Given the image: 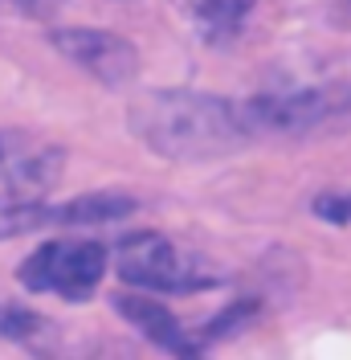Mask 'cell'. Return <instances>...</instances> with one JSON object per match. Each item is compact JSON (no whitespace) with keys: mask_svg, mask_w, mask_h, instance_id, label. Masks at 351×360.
<instances>
[{"mask_svg":"<svg viewBox=\"0 0 351 360\" xmlns=\"http://www.w3.org/2000/svg\"><path fill=\"white\" fill-rule=\"evenodd\" d=\"M135 131L164 156H217L241 139V115L204 94H147L135 107Z\"/></svg>","mask_w":351,"mask_h":360,"instance_id":"obj_1","label":"cell"},{"mask_svg":"<svg viewBox=\"0 0 351 360\" xmlns=\"http://www.w3.org/2000/svg\"><path fill=\"white\" fill-rule=\"evenodd\" d=\"M114 270L143 291H200L213 287L204 270L159 233H135L114 250Z\"/></svg>","mask_w":351,"mask_h":360,"instance_id":"obj_2","label":"cell"},{"mask_svg":"<svg viewBox=\"0 0 351 360\" xmlns=\"http://www.w3.org/2000/svg\"><path fill=\"white\" fill-rule=\"evenodd\" d=\"M107 270V250L94 242H49L29 254L21 283L29 291H53L62 299H86Z\"/></svg>","mask_w":351,"mask_h":360,"instance_id":"obj_3","label":"cell"},{"mask_svg":"<svg viewBox=\"0 0 351 360\" xmlns=\"http://www.w3.org/2000/svg\"><path fill=\"white\" fill-rule=\"evenodd\" d=\"M53 45L66 53L69 62H78L82 70H90L98 82L119 86L135 78L139 58H135V45L119 33H102V29H58Z\"/></svg>","mask_w":351,"mask_h":360,"instance_id":"obj_4","label":"cell"},{"mask_svg":"<svg viewBox=\"0 0 351 360\" xmlns=\"http://www.w3.org/2000/svg\"><path fill=\"white\" fill-rule=\"evenodd\" d=\"M119 311L131 319L135 328H143L147 336L159 344V348H168V352H188V340L180 332V323H176L172 315L164 311L159 303H152L147 295H119Z\"/></svg>","mask_w":351,"mask_h":360,"instance_id":"obj_5","label":"cell"},{"mask_svg":"<svg viewBox=\"0 0 351 360\" xmlns=\"http://www.w3.org/2000/svg\"><path fill=\"white\" fill-rule=\"evenodd\" d=\"M180 4L204 33H233L253 8V0H180Z\"/></svg>","mask_w":351,"mask_h":360,"instance_id":"obj_6","label":"cell"},{"mask_svg":"<svg viewBox=\"0 0 351 360\" xmlns=\"http://www.w3.org/2000/svg\"><path fill=\"white\" fill-rule=\"evenodd\" d=\"M135 209L131 197H119V193H98V197H82V201H69L62 209H53V221H114V217H127Z\"/></svg>","mask_w":351,"mask_h":360,"instance_id":"obj_7","label":"cell"}]
</instances>
